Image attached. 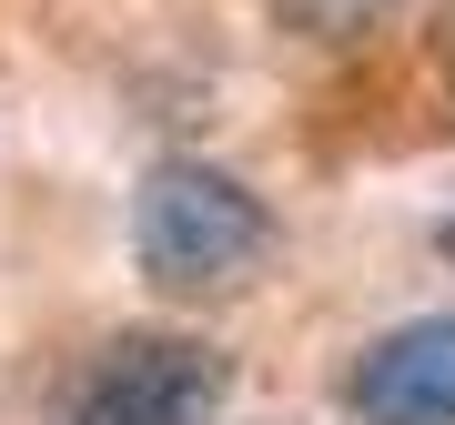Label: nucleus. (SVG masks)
<instances>
[{
  "label": "nucleus",
  "instance_id": "7ed1b4c3",
  "mask_svg": "<svg viewBox=\"0 0 455 425\" xmlns=\"http://www.w3.org/2000/svg\"><path fill=\"white\" fill-rule=\"evenodd\" d=\"M344 405L364 425H455V314H405L344 365Z\"/></svg>",
  "mask_w": 455,
  "mask_h": 425
},
{
  "label": "nucleus",
  "instance_id": "423d86ee",
  "mask_svg": "<svg viewBox=\"0 0 455 425\" xmlns=\"http://www.w3.org/2000/svg\"><path fill=\"white\" fill-rule=\"evenodd\" d=\"M435 244H445V253H455V212H445V223H435Z\"/></svg>",
  "mask_w": 455,
  "mask_h": 425
},
{
  "label": "nucleus",
  "instance_id": "39448f33",
  "mask_svg": "<svg viewBox=\"0 0 455 425\" xmlns=\"http://www.w3.org/2000/svg\"><path fill=\"white\" fill-rule=\"evenodd\" d=\"M435 61H445V82H455V0L435 11Z\"/></svg>",
  "mask_w": 455,
  "mask_h": 425
},
{
  "label": "nucleus",
  "instance_id": "f03ea898",
  "mask_svg": "<svg viewBox=\"0 0 455 425\" xmlns=\"http://www.w3.org/2000/svg\"><path fill=\"white\" fill-rule=\"evenodd\" d=\"M212 405H223V355L172 325L112 334L71 385V425H212Z\"/></svg>",
  "mask_w": 455,
  "mask_h": 425
},
{
  "label": "nucleus",
  "instance_id": "f257e3e1",
  "mask_svg": "<svg viewBox=\"0 0 455 425\" xmlns=\"http://www.w3.org/2000/svg\"><path fill=\"white\" fill-rule=\"evenodd\" d=\"M283 223L243 172L223 163H152L132 193V263L163 294H233L274 263Z\"/></svg>",
  "mask_w": 455,
  "mask_h": 425
},
{
  "label": "nucleus",
  "instance_id": "20e7f679",
  "mask_svg": "<svg viewBox=\"0 0 455 425\" xmlns=\"http://www.w3.org/2000/svg\"><path fill=\"white\" fill-rule=\"evenodd\" d=\"M395 11H405V0H274V20H283V31H293V41H324V51L374 41Z\"/></svg>",
  "mask_w": 455,
  "mask_h": 425
}]
</instances>
